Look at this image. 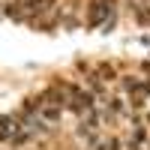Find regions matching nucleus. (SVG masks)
<instances>
[{
	"instance_id": "obj_1",
	"label": "nucleus",
	"mask_w": 150,
	"mask_h": 150,
	"mask_svg": "<svg viewBox=\"0 0 150 150\" xmlns=\"http://www.w3.org/2000/svg\"><path fill=\"white\" fill-rule=\"evenodd\" d=\"M21 132V123L9 114H0V141H12L15 135Z\"/></svg>"
}]
</instances>
